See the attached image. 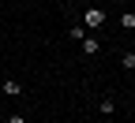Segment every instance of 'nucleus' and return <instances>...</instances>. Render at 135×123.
Instances as JSON below:
<instances>
[{"label":"nucleus","mask_w":135,"mask_h":123,"mask_svg":"<svg viewBox=\"0 0 135 123\" xmlns=\"http://www.w3.org/2000/svg\"><path fill=\"white\" fill-rule=\"evenodd\" d=\"M79 45H83V56H98V52H101V41L94 38V34H86V38H83Z\"/></svg>","instance_id":"2"},{"label":"nucleus","mask_w":135,"mask_h":123,"mask_svg":"<svg viewBox=\"0 0 135 123\" xmlns=\"http://www.w3.org/2000/svg\"><path fill=\"white\" fill-rule=\"evenodd\" d=\"M105 19H109V15H105V8H86V11H83V30H86V34H94V30H101V26H105Z\"/></svg>","instance_id":"1"},{"label":"nucleus","mask_w":135,"mask_h":123,"mask_svg":"<svg viewBox=\"0 0 135 123\" xmlns=\"http://www.w3.org/2000/svg\"><path fill=\"white\" fill-rule=\"evenodd\" d=\"M120 67H124V71H135V52H124V56H120Z\"/></svg>","instance_id":"4"},{"label":"nucleus","mask_w":135,"mask_h":123,"mask_svg":"<svg viewBox=\"0 0 135 123\" xmlns=\"http://www.w3.org/2000/svg\"><path fill=\"white\" fill-rule=\"evenodd\" d=\"M68 38H71V41H83V38H86V30H83V26H71V30H68Z\"/></svg>","instance_id":"7"},{"label":"nucleus","mask_w":135,"mask_h":123,"mask_svg":"<svg viewBox=\"0 0 135 123\" xmlns=\"http://www.w3.org/2000/svg\"><path fill=\"white\" fill-rule=\"evenodd\" d=\"M8 123H23V116H19V112H15V116H8Z\"/></svg>","instance_id":"8"},{"label":"nucleus","mask_w":135,"mask_h":123,"mask_svg":"<svg viewBox=\"0 0 135 123\" xmlns=\"http://www.w3.org/2000/svg\"><path fill=\"white\" fill-rule=\"evenodd\" d=\"M113 112H116V101L105 97V101H101V116H113Z\"/></svg>","instance_id":"6"},{"label":"nucleus","mask_w":135,"mask_h":123,"mask_svg":"<svg viewBox=\"0 0 135 123\" xmlns=\"http://www.w3.org/2000/svg\"><path fill=\"white\" fill-rule=\"evenodd\" d=\"M0 90H4L8 97H23V90H19V82H15V78H4V82H0Z\"/></svg>","instance_id":"3"},{"label":"nucleus","mask_w":135,"mask_h":123,"mask_svg":"<svg viewBox=\"0 0 135 123\" xmlns=\"http://www.w3.org/2000/svg\"><path fill=\"white\" fill-rule=\"evenodd\" d=\"M120 26H124V30H135V11H124V15H120Z\"/></svg>","instance_id":"5"}]
</instances>
